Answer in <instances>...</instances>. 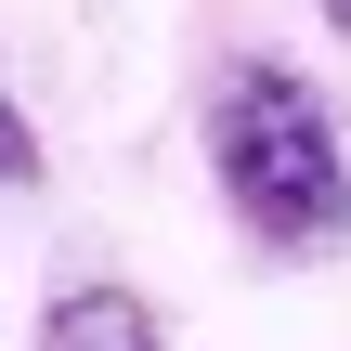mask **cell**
Here are the masks:
<instances>
[{
	"label": "cell",
	"instance_id": "obj_1",
	"mask_svg": "<svg viewBox=\"0 0 351 351\" xmlns=\"http://www.w3.org/2000/svg\"><path fill=\"white\" fill-rule=\"evenodd\" d=\"M208 169H221V195H234V221H247L261 247H287V261H313V247L351 234V143H339L326 91H313L300 65H234V78H221V104H208Z\"/></svg>",
	"mask_w": 351,
	"mask_h": 351
},
{
	"label": "cell",
	"instance_id": "obj_2",
	"mask_svg": "<svg viewBox=\"0 0 351 351\" xmlns=\"http://www.w3.org/2000/svg\"><path fill=\"white\" fill-rule=\"evenodd\" d=\"M39 351H156V313L130 287H65L39 313Z\"/></svg>",
	"mask_w": 351,
	"mask_h": 351
},
{
	"label": "cell",
	"instance_id": "obj_3",
	"mask_svg": "<svg viewBox=\"0 0 351 351\" xmlns=\"http://www.w3.org/2000/svg\"><path fill=\"white\" fill-rule=\"evenodd\" d=\"M13 182H39V130H26V104L0 91V195H13Z\"/></svg>",
	"mask_w": 351,
	"mask_h": 351
},
{
	"label": "cell",
	"instance_id": "obj_4",
	"mask_svg": "<svg viewBox=\"0 0 351 351\" xmlns=\"http://www.w3.org/2000/svg\"><path fill=\"white\" fill-rule=\"evenodd\" d=\"M326 26H339V39H351V0H326Z\"/></svg>",
	"mask_w": 351,
	"mask_h": 351
}]
</instances>
